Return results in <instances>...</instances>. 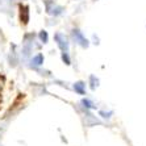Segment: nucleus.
I'll return each instance as SVG.
<instances>
[{
	"label": "nucleus",
	"instance_id": "1",
	"mask_svg": "<svg viewBox=\"0 0 146 146\" xmlns=\"http://www.w3.org/2000/svg\"><path fill=\"white\" fill-rule=\"evenodd\" d=\"M55 40L58 41V45H59V48L63 50V53H67L68 50V42H67V38L63 36V34H55Z\"/></svg>",
	"mask_w": 146,
	"mask_h": 146
},
{
	"label": "nucleus",
	"instance_id": "7",
	"mask_svg": "<svg viewBox=\"0 0 146 146\" xmlns=\"http://www.w3.org/2000/svg\"><path fill=\"white\" fill-rule=\"evenodd\" d=\"M62 59L66 61V65H70V59H68V57H67V53H63V54H62Z\"/></svg>",
	"mask_w": 146,
	"mask_h": 146
},
{
	"label": "nucleus",
	"instance_id": "6",
	"mask_svg": "<svg viewBox=\"0 0 146 146\" xmlns=\"http://www.w3.org/2000/svg\"><path fill=\"white\" fill-rule=\"evenodd\" d=\"M82 104H84L86 108H94V104H92L90 100H86V99L83 100V102H82Z\"/></svg>",
	"mask_w": 146,
	"mask_h": 146
},
{
	"label": "nucleus",
	"instance_id": "4",
	"mask_svg": "<svg viewBox=\"0 0 146 146\" xmlns=\"http://www.w3.org/2000/svg\"><path fill=\"white\" fill-rule=\"evenodd\" d=\"M33 62L36 63V65H42V63H44V55H42V54H38L37 57L33 58Z\"/></svg>",
	"mask_w": 146,
	"mask_h": 146
},
{
	"label": "nucleus",
	"instance_id": "2",
	"mask_svg": "<svg viewBox=\"0 0 146 146\" xmlns=\"http://www.w3.org/2000/svg\"><path fill=\"white\" fill-rule=\"evenodd\" d=\"M72 34H74V37L79 41V44H80L83 48H87V46H88V41L82 36V33L78 31V29H74V31H72Z\"/></svg>",
	"mask_w": 146,
	"mask_h": 146
},
{
	"label": "nucleus",
	"instance_id": "8",
	"mask_svg": "<svg viewBox=\"0 0 146 146\" xmlns=\"http://www.w3.org/2000/svg\"><path fill=\"white\" fill-rule=\"evenodd\" d=\"M91 80H92V84H91V88H95V76H91Z\"/></svg>",
	"mask_w": 146,
	"mask_h": 146
},
{
	"label": "nucleus",
	"instance_id": "3",
	"mask_svg": "<svg viewBox=\"0 0 146 146\" xmlns=\"http://www.w3.org/2000/svg\"><path fill=\"white\" fill-rule=\"evenodd\" d=\"M83 87H84V83H83V82H78V83L74 86V90L76 92H79L80 95H83V94H84V90H83Z\"/></svg>",
	"mask_w": 146,
	"mask_h": 146
},
{
	"label": "nucleus",
	"instance_id": "5",
	"mask_svg": "<svg viewBox=\"0 0 146 146\" xmlns=\"http://www.w3.org/2000/svg\"><path fill=\"white\" fill-rule=\"evenodd\" d=\"M40 38L42 40V42H44V44H46V42H48V33H46V32H41V33H40Z\"/></svg>",
	"mask_w": 146,
	"mask_h": 146
}]
</instances>
